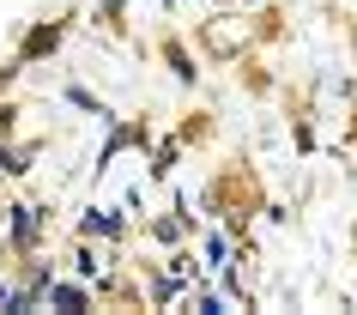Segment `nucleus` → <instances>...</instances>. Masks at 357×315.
Returning a JSON list of instances; mask_svg holds the SVG:
<instances>
[]
</instances>
